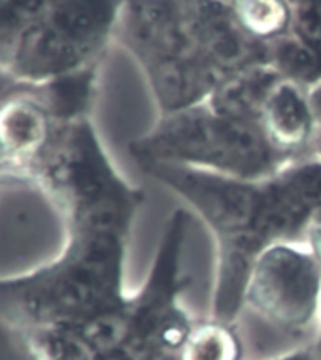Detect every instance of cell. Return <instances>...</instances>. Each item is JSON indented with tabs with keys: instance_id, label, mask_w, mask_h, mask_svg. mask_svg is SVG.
<instances>
[{
	"instance_id": "cell-22",
	"label": "cell",
	"mask_w": 321,
	"mask_h": 360,
	"mask_svg": "<svg viewBox=\"0 0 321 360\" xmlns=\"http://www.w3.org/2000/svg\"><path fill=\"white\" fill-rule=\"evenodd\" d=\"M314 351L320 354L321 359V311H320V319H317V325H315V332H314V338H312V343H310Z\"/></svg>"
},
{
	"instance_id": "cell-5",
	"label": "cell",
	"mask_w": 321,
	"mask_h": 360,
	"mask_svg": "<svg viewBox=\"0 0 321 360\" xmlns=\"http://www.w3.org/2000/svg\"><path fill=\"white\" fill-rule=\"evenodd\" d=\"M321 311V264L304 242L276 243L257 257L244 311L274 330L314 338Z\"/></svg>"
},
{
	"instance_id": "cell-21",
	"label": "cell",
	"mask_w": 321,
	"mask_h": 360,
	"mask_svg": "<svg viewBox=\"0 0 321 360\" xmlns=\"http://www.w3.org/2000/svg\"><path fill=\"white\" fill-rule=\"evenodd\" d=\"M99 360H134L131 354L127 353V351H110V353H104Z\"/></svg>"
},
{
	"instance_id": "cell-7",
	"label": "cell",
	"mask_w": 321,
	"mask_h": 360,
	"mask_svg": "<svg viewBox=\"0 0 321 360\" xmlns=\"http://www.w3.org/2000/svg\"><path fill=\"white\" fill-rule=\"evenodd\" d=\"M61 123L46 83L0 70V185H32Z\"/></svg>"
},
{
	"instance_id": "cell-6",
	"label": "cell",
	"mask_w": 321,
	"mask_h": 360,
	"mask_svg": "<svg viewBox=\"0 0 321 360\" xmlns=\"http://www.w3.org/2000/svg\"><path fill=\"white\" fill-rule=\"evenodd\" d=\"M140 168L195 210L218 243H248L259 253L267 249L259 236L265 210L263 181L168 162H142Z\"/></svg>"
},
{
	"instance_id": "cell-10",
	"label": "cell",
	"mask_w": 321,
	"mask_h": 360,
	"mask_svg": "<svg viewBox=\"0 0 321 360\" xmlns=\"http://www.w3.org/2000/svg\"><path fill=\"white\" fill-rule=\"evenodd\" d=\"M259 124L268 140L293 159L312 155L315 129L308 89L278 79L263 102Z\"/></svg>"
},
{
	"instance_id": "cell-15",
	"label": "cell",
	"mask_w": 321,
	"mask_h": 360,
	"mask_svg": "<svg viewBox=\"0 0 321 360\" xmlns=\"http://www.w3.org/2000/svg\"><path fill=\"white\" fill-rule=\"evenodd\" d=\"M232 8L242 27L261 44L291 29V0H237Z\"/></svg>"
},
{
	"instance_id": "cell-11",
	"label": "cell",
	"mask_w": 321,
	"mask_h": 360,
	"mask_svg": "<svg viewBox=\"0 0 321 360\" xmlns=\"http://www.w3.org/2000/svg\"><path fill=\"white\" fill-rule=\"evenodd\" d=\"M278 79L282 77L276 76L270 66H251L221 79L206 104L227 117L259 123L263 102Z\"/></svg>"
},
{
	"instance_id": "cell-18",
	"label": "cell",
	"mask_w": 321,
	"mask_h": 360,
	"mask_svg": "<svg viewBox=\"0 0 321 360\" xmlns=\"http://www.w3.org/2000/svg\"><path fill=\"white\" fill-rule=\"evenodd\" d=\"M310 104L314 113V143H312V155L321 157V82L308 89Z\"/></svg>"
},
{
	"instance_id": "cell-4",
	"label": "cell",
	"mask_w": 321,
	"mask_h": 360,
	"mask_svg": "<svg viewBox=\"0 0 321 360\" xmlns=\"http://www.w3.org/2000/svg\"><path fill=\"white\" fill-rule=\"evenodd\" d=\"M125 0H57L13 49L6 70L30 83H48L101 65L115 40Z\"/></svg>"
},
{
	"instance_id": "cell-20",
	"label": "cell",
	"mask_w": 321,
	"mask_h": 360,
	"mask_svg": "<svg viewBox=\"0 0 321 360\" xmlns=\"http://www.w3.org/2000/svg\"><path fill=\"white\" fill-rule=\"evenodd\" d=\"M270 360H321L320 354L315 353L312 345H306V347H297L287 351V353L279 354V356H274Z\"/></svg>"
},
{
	"instance_id": "cell-19",
	"label": "cell",
	"mask_w": 321,
	"mask_h": 360,
	"mask_svg": "<svg viewBox=\"0 0 321 360\" xmlns=\"http://www.w3.org/2000/svg\"><path fill=\"white\" fill-rule=\"evenodd\" d=\"M304 243L308 245V249L314 253V257L321 264V210L310 221L308 231H306V236H304Z\"/></svg>"
},
{
	"instance_id": "cell-13",
	"label": "cell",
	"mask_w": 321,
	"mask_h": 360,
	"mask_svg": "<svg viewBox=\"0 0 321 360\" xmlns=\"http://www.w3.org/2000/svg\"><path fill=\"white\" fill-rule=\"evenodd\" d=\"M265 65L301 87L310 89L321 82V51L291 32L265 44Z\"/></svg>"
},
{
	"instance_id": "cell-17",
	"label": "cell",
	"mask_w": 321,
	"mask_h": 360,
	"mask_svg": "<svg viewBox=\"0 0 321 360\" xmlns=\"http://www.w3.org/2000/svg\"><path fill=\"white\" fill-rule=\"evenodd\" d=\"M289 32L321 51V0H291Z\"/></svg>"
},
{
	"instance_id": "cell-2",
	"label": "cell",
	"mask_w": 321,
	"mask_h": 360,
	"mask_svg": "<svg viewBox=\"0 0 321 360\" xmlns=\"http://www.w3.org/2000/svg\"><path fill=\"white\" fill-rule=\"evenodd\" d=\"M65 217L68 234L125 236L144 193L119 176L89 117L61 123L34 181Z\"/></svg>"
},
{
	"instance_id": "cell-1",
	"label": "cell",
	"mask_w": 321,
	"mask_h": 360,
	"mask_svg": "<svg viewBox=\"0 0 321 360\" xmlns=\"http://www.w3.org/2000/svg\"><path fill=\"white\" fill-rule=\"evenodd\" d=\"M119 234L72 232L63 253L38 270L0 281V321L13 332L84 325L127 296Z\"/></svg>"
},
{
	"instance_id": "cell-14",
	"label": "cell",
	"mask_w": 321,
	"mask_h": 360,
	"mask_svg": "<svg viewBox=\"0 0 321 360\" xmlns=\"http://www.w3.org/2000/svg\"><path fill=\"white\" fill-rule=\"evenodd\" d=\"M244 340L232 323L210 319L195 323L180 360H244Z\"/></svg>"
},
{
	"instance_id": "cell-3",
	"label": "cell",
	"mask_w": 321,
	"mask_h": 360,
	"mask_svg": "<svg viewBox=\"0 0 321 360\" xmlns=\"http://www.w3.org/2000/svg\"><path fill=\"white\" fill-rule=\"evenodd\" d=\"M129 151L138 165L168 162L250 181H263L293 160L268 140L261 124L221 115L206 102L160 115Z\"/></svg>"
},
{
	"instance_id": "cell-12",
	"label": "cell",
	"mask_w": 321,
	"mask_h": 360,
	"mask_svg": "<svg viewBox=\"0 0 321 360\" xmlns=\"http://www.w3.org/2000/svg\"><path fill=\"white\" fill-rule=\"evenodd\" d=\"M13 336L30 360H99L104 354L80 325L42 326Z\"/></svg>"
},
{
	"instance_id": "cell-16",
	"label": "cell",
	"mask_w": 321,
	"mask_h": 360,
	"mask_svg": "<svg viewBox=\"0 0 321 360\" xmlns=\"http://www.w3.org/2000/svg\"><path fill=\"white\" fill-rule=\"evenodd\" d=\"M57 0H0V68H6L19 40Z\"/></svg>"
},
{
	"instance_id": "cell-9",
	"label": "cell",
	"mask_w": 321,
	"mask_h": 360,
	"mask_svg": "<svg viewBox=\"0 0 321 360\" xmlns=\"http://www.w3.org/2000/svg\"><path fill=\"white\" fill-rule=\"evenodd\" d=\"M178 2L193 48L221 79L265 65V44L242 27L232 4L221 0Z\"/></svg>"
},
{
	"instance_id": "cell-8",
	"label": "cell",
	"mask_w": 321,
	"mask_h": 360,
	"mask_svg": "<svg viewBox=\"0 0 321 360\" xmlns=\"http://www.w3.org/2000/svg\"><path fill=\"white\" fill-rule=\"evenodd\" d=\"M265 210L259 236L265 248L304 242L310 221L321 210V157L303 155L263 179Z\"/></svg>"
}]
</instances>
